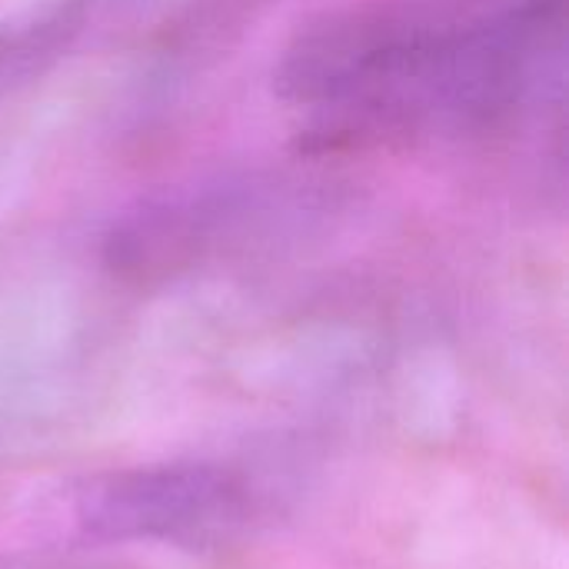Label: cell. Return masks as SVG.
<instances>
[{
	"label": "cell",
	"mask_w": 569,
	"mask_h": 569,
	"mask_svg": "<svg viewBox=\"0 0 569 569\" xmlns=\"http://www.w3.org/2000/svg\"><path fill=\"white\" fill-rule=\"evenodd\" d=\"M60 27V17H47L30 27H3L0 30V77L10 70V63H23L37 53V47H47V37Z\"/></svg>",
	"instance_id": "3"
},
{
	"label": "cell",
	"mask_w": 569,
	"mask_h": 569,
	"mask_svg": "<svg viewBox=\"0 0 569 569\" xmlns=\"http://www.w3.org/2000/svg\"><path fill=\"white\" fill-rule=\"evenodd\" d=\"M560 37L563 0L463 27L383 7L333 10L293 33L273 87L310 113L313 150L467 130L520 107Z\"/></svg>",
	"instance_id": "1"
},
{
	"label": "cell",
	"mask_w": 569,
	"mask_h": 569,
	"mask_svg": "<svg viewBox=\"0 0 569 569\" xmlns=\"http://www.w3.org/2000/svg\"><path fill=\"white\" fill-rule=\"evenodd\" d=\"M0 569H120L103 560H90V557H77V553H10L0 557Z\"/></svg>",
	"instance_id": "4"
},
{
	"label": "cell",
	"mask_w": 569,
	"mask_h": 569,
	"mask_svg": "<svg viewBox=\"0 0 569 569\" xmlns=\"http://www.w3.org/2000/svg\"><path fill=\"white\" fill-rule=\"evenodd\" d=\"M67 527L87 543H157L213 550L243 537L263 513L253 477L223 460L113 467L67 490Z\"/></svg>",
	"instance_id": "2"
}]
</instances>
